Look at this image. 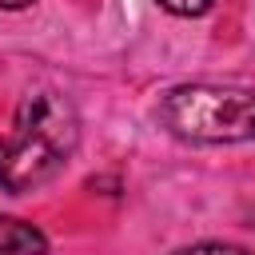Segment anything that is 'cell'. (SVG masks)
Instances as JSON below:
<instances>
[{
  "mask_svg": "<svg viewBox=\"0 0 255 255\" xmlns=\"http://www.w3.org/2000/svg\"><path fill=\"white\" fill-rule=\"evenodd\" d=\"M80 147V116L56 88H32L20 96L12 131L0 135V187L28 195L52 183Z\"/></svg>",
  "mask_w": 255,
  "mask_h": 255,
  "instance_id": "6da1fadb",
  "label": "cell"
},
{
  "mask_svg": "<svg viewBox=\"0 0 255 255\" xmlns=\"http://www.w3.org/2000/svg\"><path fill=\"white\" fill-rule=\"evenodd\" d=\"M155 124L195 147L255 139V88L235 84H175L155 104Z\"/></svg>",
  "mask_w": 255,
  "mask_h": 255,
  "instance_id": "7a4b0ae2",
  "label": "cell"
},
{
  "mask_svg": "<svg viewBox=\"0 0 255 255\" xmlns=\"http://www.w3.org/2000/svg\"><path fill=\"white\" fill-rule=\"evenodd\" d=\"M52 243L48 235L16 215H0V255H48Z\"/></svg>",
  "mask_w": 255,
  "mask_h": 255,
  "instance_id": "3957f363",
  "label": "cell"
},
{
  "mask_svg": "<svg viewBox=\"0 0 255 255\" xmlns=\"http://www.w3.org/2000/svg\"><path fill=\"white\" fill-rule=\"evenodd\" d=\"M171 255H251V251H247V247H239V243L203 239V243H187V247H179V251H171Z\"/></svg>",
  "mask_w": 255,
  "mask_h": 255,
  "instance_id": "277c9868",
  "label": "cell"
},
{
  "mask_svg": "<svg viewBox=\"0 0 255 255\" xmlns=\"http://www.w3.org/2000/svg\"><path fill=\"white\" fill-rule=\"evenodd\" d=\"M163 12H171V16H183V20H195V16H203L215 0H155Z\"/></svg>",
  "mask_w": 255,
  "mask_h": 255,
  "instance_id": "5b68a950",
  "label": "cell"
},
{
  "mask_svg": "<svg viewBox=\"0 0 255 255\" xmlns=\"http://www.w3.org/2000/svg\"><path fill=\"white\" fill-rule=\"evenodd\" d=\"M28 4H36V0H0V12H20Z\"/></svg>",
  "mask_w": 255,
  "mask_h": 255,
  "instance_id": "8992f818",
  "label": "cell"
}]
</instances>
